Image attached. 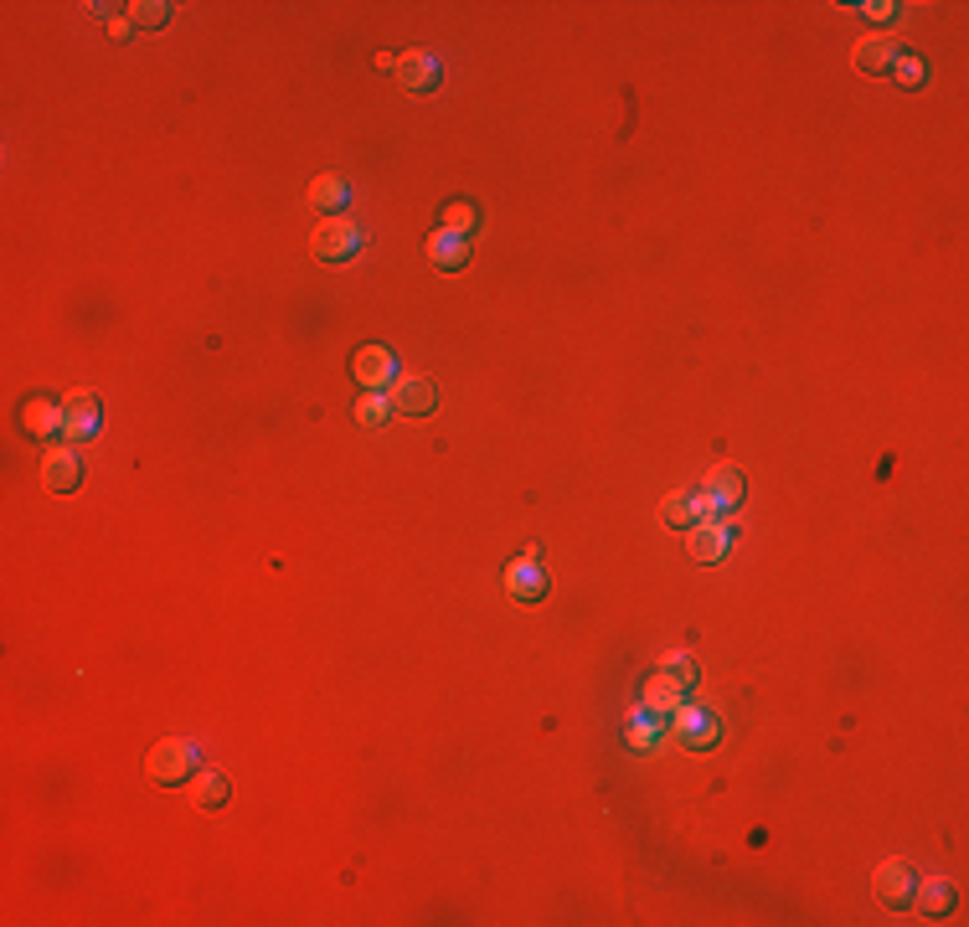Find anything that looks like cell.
Listing matches in <instances>:
<instances>
[{
  "instance_id": "obj_6",
  "label": "cell",
  "mask_w": 969,
  "mask_h": 927,
  "mask_svg": "<svg viewBox=\"0 0 969 927\" xmlns=\"http://www.w3.org/2000/svg\"><path fill=\"white\" fill-rule=\"evenodd\" d=\"M351 377H356L362 392H387V387L398 382V361H392L387 346H362L351 356Z\"/></svg>"
},
{
  "instance_id": "obj_19",
  "label": "cell",
  "mask_w": 969,
  "mask_h": 927,
  "mask_svg": "<svg viewBox=\"0 0 969 927\" xmlns=\"http://www.w3.org/2000/svg\"><path fill=\"white\" fill-rule=\"evenodd\" d=\"M660 521L671 531H692L696 521H701V500H696L692 490H671L660 500Z\"/></svg>"
},
{
  "instance_id": "obj_23",
  "label": "cell",
  "mask_w": 969,
  "mask_h": 927,
  "mask_svg": "<svg viewBox=\"0 0 969 927\" xmlns=\"http://www.w3.org/2000/svg\"><path fill=\"white\" fill-rule=\"evenodd\" d=\"M165 21H170V5H165V0H134V5H129V26L161 32Z\"/></svg>"
},
{
  "instance_id": "obj_18",
  "label": "cell",
  "mask_w": 969,
  "mask_h": 927,
  "mask_svg": "<svg viewBox=\"0 0 969 927\" xmlns=\"http://www.w3.org/2000/svg\"><path fill=\"white\" fill-rule=\"evenodd\" d=\"M908 907H918L923 917H944V912L954 907L949 881H938V876H923V881H913V902H908Z\"/></svg>"
},
{
  "instance_id": "obj_4",
  "label": "cell",
  "mask_w": 969,
  "mask_h": 927,
  "mask_svg": "<svg viewBox=\"0 0 969 927\" xmlns=\"http://www.w3.org/2000/svg\"><path fill=\"white\" fill-rule=\"evenodd\" d=\"M686 551H692V562H701V567H712V562H722L732 551V526L722 521V515H701L692 531H686Z\"/></svg>"
},
{
  "instance_id": "obj_24",
  "label": "cell",
  "mask_w": 969,
  "mask_h": 927,
  "mask_svg": "<svg viewBox=\"0 0 969 927\" xmlns=\"http://www.w3.org/2000/svg\"><path fill=\"white\" fill-rule=\"evenodd\" d=\"M655 670H665V675H676V680H681V686H686V691H692V686H696V659H692V655H686V650H671V655L660 659Z\"/></svg>"
},
{
  "instance_id": "obj_15",
  "label": "cell",
  "mask_w": 969,
  "mask_h": 927,
  "mask_svg": "<svg viewBox=\"0 0 969 927\" xmlns=\"http://www.w3.org/2000/svg\"><path fill=\"white\" fill-rule=\"evenodd\" d=\"M398 78H403L407 93H434V83H439V57L434 52H403L398 57Z\"/></svg>"
},
{
  "instance_id": "obj_3",
  "label": "cell",
  "mask_w": 969,
  "mask_h": 927,
  "mask_svg": "<svg viewBox=\"0 0 969 927\" xmlns=\"http://www.w3.org/2000/svg\"><path fill=\"white\" fill-rule=\"evenodd\" d=\"M743 495H748V485H743V470H737V464H717V470L701 479L696 500H701V515H722V521H728L732 510L743 506Z\"/></svg>"
},
{
  "instance_id": "obj_7",
  "label": "cell",
  "mask_w": 969,
  "mask_h": 927,
  "mask_svg": "<svg viewBox=\"0 0 969 927\" xmlns=\"http://www.w3.org/2000/svg\"><path fill=\"white\" fill-rule=\"evenodd\" d=\"M62 423H68V443H83V438L98 433V423H104L98 392H88V387L68 392V397H62Z\"/></svg>"
},
{
  "instance_id": "obj_13",
  "label": "cell",
  "mask_w": 969,
  "mask_h": 927,
  "mask_svg": "<svg viewBox=\"0 0 969 927\" xmlns=\"http://www.w3.org/2000/svg\"><path fill=\"white\" fill-rule=\"evenodd\" d=\"M423 258L434 263L439 273H459L464 263H470V248H464V237H454V233H428V242H423Z\"/></svg>"
},
{
  "instance_id": "obj_1",
  "label": "cell",
  "mask_w": 969,
  "mask_h": 927,
  "mask_svg": "<svg viewBox=\"0 0 969 927\" xmlns=\"http://www.w3.org/2000/svg\"><path fill=\"white\" fill-rule=\"evenodd\" d=\"M202 773V747L186 742V737H161V742L145 752V779L161 783V788H181Z\"/></svg>"
},
{
  "instance_id": "obj_28",
  "label": "cell",
  "mask_w": 969,
  "mask_h": 927,
  "mask_svg": "<svg viewBox=\"0 0 969 927\" xmlns=\"http://www.w3.org/2000/svg\"><path fill=\"white\" fill-rule=\"evenodd\" d=\"M109 32H114V41H125L134 26H129V16H119V21H109Z\"/></svg>"
},
{
  "instance_id": "obj_25",
  "label": "cell",
  "mask_w": 969,
  "mask_h": 927,
  "mask_svg": "<svg viewBox=\"0 0 969 927\" xmlns=\"http://www.w3.org/2000/svg\"><path fill=\"white\" fill-rule=\"evenodd\" d=\"M893 73H897V83H902V88H918V83H923V62H918L913 52H902Z\"/></svg>"
},
{
  "instance_id": "obj_2",
  "label": "cell",
  "mask_w": 969,
  "mask_h": 927,
  "mask_svg": "<svg viewBox=\"0 0 969 927\" xmlns=\"http://www.w3.org/2000/svg\"><path fill=\"white\" fill-rule=\"evenodd\" d=\"M310 253L320 258V263H351V258L362 253V227L351 217H326L320 227L310 233Z\"/></svg>"
},
{
  "instance_id": "obj_12",
  "label": "cell",
  "mask_w": 969,
  "mask_h": 927,
  "mask_svg": "<svg viewBox=\"0 0 969 927\" xmlns=\"http://www.w3.org/2000/svg\"><path fill=\"white\" fill-rule=\"evenodd\" d=\"M908 52V47H897V37H866V41H856V52H851V62H856L861 73H872V78H882V73H893L897 68V57Z\"/></svg>"
},
{
  "instance_id": "obj_27",
  "label": "cell",
  "mask_w": 969,
  "mask_h": 927,
  "mask_svg": "<svg viewBox=\"0 0 969 927\" xmlns=\"http://www.w3.org/2000/svg\"><path fill=\"white\" fill-rule=\"evenodd\" d=\"M629 742H635V747H650V742H655V722H650V711H640V716H635V727H629Z\"/></svg>"
},
{
  "instance_id": "obj_14",
  "label": "cell",
  "mask_w": 969,
  "mask_h": 927,
  "mask_svg": "<svg viewBox=\"0 0 969 927\" xmlns=\"http://www.w3.org/2000/svg\"><path fill=\"white\" fill-rule=\"evenodd\" d=\"M671 732H676L686 747H712L717 742V722L707 716V711H696V706H676V711H671Z\"/></svg>"
},
{
  "instance_id": "obj_17",
  "label": "cell",
  "mask_w": 969,
  "mask_h": 927,
  "mask_svg": "<svg viewBox=\"0 0 969 927\" xmlns=\"http://www.w3.org/2000/svg\"><path fill=\"white\" fill-rule=\"evenodd\" d=\"M480 206L470 197H454V201H444L439 206V233H454V237H470V233H480Z\"/></svg>"
},
{
  "instance_id": "obj_21",
  "label": "cell",
  "mask_w": 969,
  "mask_h": 927,
  "mask_svg": "<svg viewBox=\"0 0 969 927\" xmlns=\"http://www.w3.org/2000/svg\"><path fill=\"white\" fill-rule=\"evenodd\" d=\"M191 788H197L191 799L202 804V809H222V804H227V794H233V783H227V773H212V768H202V773L191 779Z\"/></svg>"
},
{
  "instance_id": "obj_5",
  "label": "cell",
  "mask_w": 969,
  "mask_h": 927,
  "mask_svg": "<svg viewBox=\"0 0 969 927\" xmlns=\"http://www.w3.org/2000/svg\"><path fill=\"white\" fill-rule=\"evenodd\" d=\"M506 593H511L516 603H542L547 598V572H542V562H536V546H527L521 557H511V567H506Z\"/></svg>"
},
{
  "instance_id": "obj_8",
  "label": "cell",
  "mask_w": 969,
  "mask_h": 927,
  "mask_svg": "<svg viewBox=\"0 0 969 927\" xmlns=\"http://www.w3.org/2000/svg\"><path fill=\"white\" fill-rule=\"evenodd\" d=\"M387 402H392V413H403V418H428L434 407H439V392L428 377H398V382L387 387Z\"/></svg>"
},
{
  "instance_id": "obj_22",
  "label": "cell",
  "mask_w": 969,
  "mask_h": 927,
  "mask_svg": "<svg viewBox=\"0 0 969 927\" xmlns=\"http://www.w3.org/2000/svg\"><path fill=\"white\" fill-rule=\"evenodd\" d=\"M387 418H392V402H387L382 392H362V397H356V423H366V428H387Z\"/></svg>"
},
{
  "instance_id": "obj_16",
  "label": "cell",
  "mask_w": 969,
  "mask_h": 927,
  "mask_svg": "<svg viewBox=\"0 0 969 927\" xmlns=\"http://www.w3.org/2000/svg\"><path fill=\"white\" fill-rule=\"evenodd\" d=\"M645 706L655 711V716H671L676 706H686V686H681L676 675L650 670V680H645Z\"/></svg>"
},
{
  "instance_id": "obj_26",
  "label": "cell",
  "mask_w": 969,
  "mask_h": 927,
  "mask_svg": "<svg viewBox=\"0 0 969 927\" xmlns=\"http://www.w3.org/2000/svg\"><path fill=\"white\" fill-rule=\"evenodd\" d=\"M861 16L866 21H902V5H893V0H872V5H861Z\"/></svg>"
},
{
  "instance_id": "obj_11",
  "label": "cell",
  "mask_w": 969,
  "mask_h": 927,
  "mask_svg": "<svg viewBox=\"0 0 969 927\" xmlns=\"http://www.w3.org/2000/svg\"><path fill=\"white\" fill-rule=\"evenodd\" d=\"M913 881H918V876H913L908 860H897V855H893V860H882V866H877V902H882V907H893V912L908 907V902H913Z\"/></svg>"
},
{
  "instance_id": "obj_10",
  "label": "cell",
  "mask_w": 969,
  "mask_h": 927,
  "mask_svg": "<svg viewBox=\"0 0 969 927\" xmlns=\"http://www.w3.org/2000/svg\"><path fill=\"white\" fill-rule=\"evenodd\" d=\"M21 433L26 438H37V443H47V438H57V433H68V423H62V402H52V397H26L21 402Z\"/></svg>"
},
{
  "instance_id": "obj_9",
  "label": "cell",
  "mask_w": 969,
  "mask_h": 927,
  "mask_svg": "<svg viewBox=\"0 0 969 927\" xmlns=\"http://www.w3.org/2000/svg\"><path fill=\"white\" fill-rule=\"evenodd\" d=\"M42 485H47L52 495H73L78 485H83V459H78L73 443L47 449V459H42Z\"/></svg>"
},
{
  "instance_id": "obj_20",
  "label": "cell",
  "mask_w": 969,
  "mask_h": 927,
  "mask_svg": "<svg viewBox=\"0 0 969 927\" xmlns=\"http://www.w3.org/2000/svg\"><path fill=\"white\" fill-rule=\"evenodd\" d=\"M305 197H310V206H315V212H341V206H346V201H351V186L341 181V176H315Z\"/></svg>"
}]
</instances>
